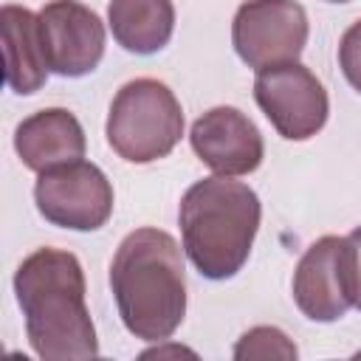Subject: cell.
<instances>
[{
	"label": "cell",
	"instance_id": "cell-1",
	"mask_svg": "<svg viewBox=\"0 0 361 361\" xmlns=\"http://www.w3.org/2000/svg\"><path fill=\"white\" fill-rule=\"evenodd\" d=\"M14 293L31 350L45 361H87L99 338L85 305V271L76 254L37 248L14 271Z\"/></svg>",
	"mask_w": 361,
	"mask_h": 361
},
{
	"label": "cell",
	"instance_id": "cell-2",
	"mask_svg": "<svg viewBox=\"0 0 361 361\" xmlns=\"http://www.w3.org/2000/svg\"><path fill=\"white\" fill-rule=\"evenodd\" d=\"M110 288L130 336L166 341L186 316V274L178 240L152 226L130 231L113 254Z\"/></svg>",
	"mask_w": 361,
	"mask_h": 361
},
{
	"label": "cell",
	"instance_id": "cell-3",
	"mask_svg": "<svg viewBox=\"0 0 361 361\" xmlns=\"http://www.w3.org/2000/svg\"><path fill=\"white\" fill-rule=\"evenodd\" d=\"M262 203L257 192L226 175L192 183L178 206L180 240L195 271L212 282L231 279L251 254Z\"/></svg>",
	"mask_w": 361,
	"mask_h": 361
},
{
	"label": "cell",
	"instance_id": "cell-4",
	"mask_svg": "<svg viewBox=\"0 0 361 361\" xmlns=\"http://www.w3.org/2000/svg\"><path fill=\"white\" fill-rule=\"evenodd\" d=\"M104 135L118 158L152 164L178 147L183 135V107L161 79H130L110 102Z\"/></svg>",
	"mask_w": 361,
	"mask_h": 361
},
{
	"label": "cell",
	"instance_id": "cell-5",
	"mask_svg": "<svg viewBox=\"0 0 361 361\" xmlns=\"http://www.w3.org/2000/svg\"><path fill=\"white\" fill-rule=\"evenodd\" d=\"M310 37L299 0H245L231 20V45L251 71L299 62Z\"/></svg>",
	"mask_w": 361,
	"mask_h": 361
},
{
	"label": "cell",
	"instance_id": "cell-6",
	"mask_svg": "<svg viewBox=\"0 0 361 361\" xmlns=\"http://www.w3.org/2000/svg\"><path fill=\"white\" fill-rule=\"evenodd\" d=\"M293 302L310 322H338L355 305V254L350 237L324 234L305 248L293 271Z\"/></svg>",
	"mask_w": 361,
	"mask_h": 361
},
{
	"label": "cell",
	"instance_id": "cell-7",
	"mask_svg": "<svg viewBox=\"0 0 361 361\" xmlns=\"http://www.w3.org/2000/svg\"><path fill=\"white\" fill-rule=\"evenodd\" d=\"M254 99L271 127L288 141L313 138L330 116V99L322 79L302 62L257 71Z\"/></svg>",
	"mask_w": 361,
	"mask_h": 361
},
{
	"label": "cell",
	"instance_id": "cell-8",
	"mask_svg": "<svg viewBox=\"0 0 361 361\" xmlns=\"http://www.w3.org/2000/svg\"><path fill=\"white\" fill-rule=\"evenodd\" d=\"M37 212L59 228L96 231L113 214V183L90 161H73L39 172L34 183Z\"/></svg>",
	"mask_w": 361,
	"mask_h": 361
},
{
	"label": "cell",
	"instance_id": "cell-9",
	"mask_svg": "<svg viewBox=\"0 0 361 361\" xmlns=\"http://www.w3.org/2000/svg\"><path fill=\"white\" fill-rule=\"evenodd\" d=\"M48 71L65 79L87 76L104 56V23L79 0H51L37 11Z\"/></svg>",
	"mask_w": 361,
	"mask_h": 361
},
{
	"label": "cell",
	"instance_id": "cell-10",
	"mask_svg": "<svg viewBox=\"0 0 361 361\" xmlns=\"http://www.w3.org/2000/svg\"><path fill=\"white\" fill-rule=\"evenodd\" d=\"M189 144L214 175L226 178L251 175L265 158V141L257 124L243 110L228 104H217L195 118Z\"/></svg>",
	"mask_w": 361,
	"mask_h": 361
},
{
	"label": "cell",
	"instance_id": "cell-11",
	"mask_svg": "<svg viewBox=\"0 0 361 361\" xmlns=\"http://www.w3.org/2000/svg\"><path fill=\"white\" fill-rule=\"evenodd\" d=\"M87 147L79 118L65 107H45L23 118L14 130V152L31 172H48L82 161Z\"/></svg>",
	"mask_w": 361,
	"mask_h": 361
},
{
	"label": "cell",
	"instance_id": "cell-12",
	"mask_svg": "<svg viewBox=\"0 0 361 361\" xmlns=\"http://www.w3.org/2000/svg\"><path fill=\"white\" fill-rule=\"evenodd\" d=\"M3 20V51H6V85L20 96L37 93L48 79V62L39 42V20L31 8L6 3Z\"/></svg>",
	"mask_w": 361,
	"mask_h": 361
},
{
	"label": "cell",
	"instance_id": "cell-13",
	"mask_svg": "<svg viewBox=\"0 0 361 361\" xmlns=\"http://www.w3.org/2000/svg\"><path fill=\"white\" fill-rule=\"evenodd\" d=\"M107 25L124 51L149 56L169 45L175 31V6L172 0H110Z\"/></svg>",
	"mask_w": 361,
	"mask_h": 361
},
{
	"label": "cell",
	"instance_id": "cell-14",
	"mask_svg": "<svg viewBox=\"0 0 361 361\" xmlns=\"http://www.w3.org/2000/svg\"><path fill=\"white\" fill-rule=\"evenodd\" d=\"M231 355L237 361H245V358H285V361H293L299 355V350H296V344L279 327L259 324V327L245 330L237 338Z\"/></svg>",
	"mask_w": 361,
	"mask_h": 361
},
{
	"label": "cell",
	"instance_id": "cell-15",
	"mask_svg": "<svg viewBox=\"0 0 361 361\" xmlns=\"http://www.w3.org/2000/svg\"><path fill=\"white\" fill-rule=\"evenodd\" d=\"M338 68L350 87L361 93V20H355L338 39Z\"/></svg>",
	"mask_w": 361,
	"mask_h": 361
},
{
	"label": "cell",
	"instance_id": "cell-16",
	"mask_svg": "<svg viewBox=\"0 0 361 361\" xmlns=\"http://www.w3.org/2000/svg\"><path fill=\"white\" fill-rule=\"evenodd\" d=\"M347 237H350V243H353V254H355V307L361 310V226L353 228Z\"/></svg>",
	"mask_w": 361,
	"mask_h": 361
},
{
	"label": "cell",
	"instance_id": "cell-17",
	"mask_svg": "<svg viewBox=\"0 0 361 361\" xmlns=\"http://www.w3.org/2000/svg\"><path fill=\"white\" fill-rule=\"evenodd\" d=\"M324 3H350V0H324Z\"/></svg>",
	"mask_w": 361,
	"mask_h": 361
},
{
	"label": "cell",
	"instance_id": "cell-18",
	"mask_svg": "<svg viewBox=\"0 0 361 361\" xmlns=\"http://www.w3.org/2000/svg\"><path fill=\"white\" fill-rule=\"evenodd\" d=\"M358 355H361V353H358Z\"/></svg>",
	"mask_w": 361,
	"mask_h": 361
}]
</instances>
